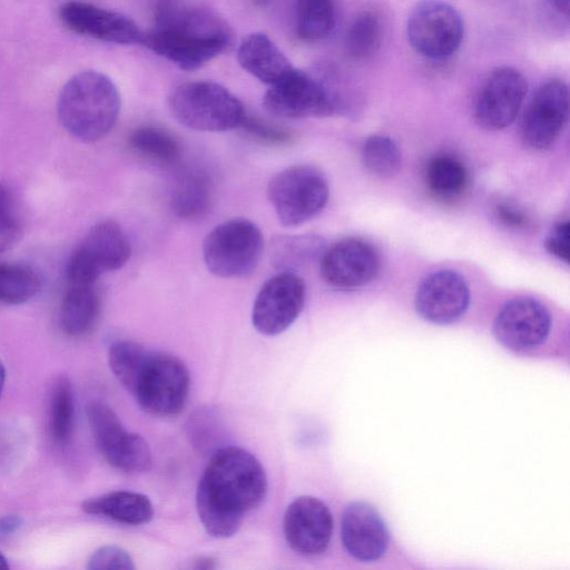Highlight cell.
<instances>
[{
    "mask_svg": "<svg viewBox=\"0 0 570 570\" xmlns=\"http://www.w3.org/2000/svg\"><path fill=\"white\" fill-rule=\"evenodd\" d=\"M239 128L250 138L265 145L283 146L292 139L291 132L284 127L247 114Z\"/></svg>",
    "mask_w": 570,
    "mask_h": 570,
    "instance_id": "obj_35",
    "label": "cell"
},
{
    "mask_svg": "<svg viewBox=\"0 0 570 570\" xmlns=\"http://www.w3.org/2000/svg\"><path fill=\"white\" fill-rule=\"evenodd\" d=\"M22 525V519L18 515H6L0 518V540L7 539L16 533Z\"/></svg>",
    "mask_w": 570,
    "mask_h": 570,
    "instance_id": "obj_39",
    "label": "cell"
},
{
    "mask_svg": "<svg viewBox=\"0 0 570 570\" xmlns=\"http://www.w3.org/2000/svg\"><path fill=\"white\" fill-rule=\"evenodd\" d=\"M87 419L99 451L111 466L127 473L150 469L153 458L148 443L139 434L128 432L112 409L104 403H91Z\"/></svg>",
    "mask_w": 570,
    "mask_h": 570,
    "instance_id": "obj_11",
    "label": "cell"
},
{
    "mask_svg": "<svg viewBox=\"0 0 570 570\" xmlns=\"http://www.w3.org/2000/svg\"><path fill=\"white\" fill-rule=\"evenodd\" d=\"M322 240L309 235H292L278 238L274 244L273 262L283 271L293 272L317 255L322 256Z\"/></svg>",
    "mask_w": 570,
    "mask_h": 570,
    "instance_id": "obj_30",
    "label": "cell"
},
{
    "mask_svg": "<svg viewBox=\"0 0 570 570\" xmlns=\"http://www.w3.org/2000/svg\"><path fill=\"white\" fill-rule=\"evenodd\" d=\"M195 569H214L215 568V560L210 557H199L195 560V566H193Z\"/></svg>",
    "mask_w": 570,
    "mask_h": 570,
    "instance_id": "obj_41",
    "label": "cell"
},
{
    "mask_svg": "<svg viewBox=\"0 0 570 570\" xmlns=\"http://www.w3.org/2000/svg\"><path fill=\"white\" fill-rule=\"evenodd\" d=\"M242 68L266 85H274L284 78L292 65L278 47L263 32L247 35L237 49Z\"/></svg>",
    "mask_w": 570,
    "mask_h": 570,
    "instance_id": "obj_21",
    "label": "cell"
},
{
    "mask_svg": "<svg viewBox=\"0 0 570 570\" xmlns=\"http://www.w3.org/2000/svg\"><path fill=\"white\" fill-rule=\"evenodd\" d=\"M550 327V313L542 303L532 297H517L500 309L493 332L503 346L529 351L546 341Z\"/></svg>",
    "mask_w": 570,
    "mask_h": 570,
    "instance_id": "obj_18",
    "label": "cell"
},
{
    "mask_svg": "<svg viewBox=\"0 0 570 570\" xmlns=\"http://www.w3.org/2000/svg\"><path fill=\"white\" fill-rule=\"evenodd\" d=\"M264 249V238L256 224L233 218L217 225L203 243V257L208 271L223 278L252 274Z\"/></svg>",
    "mask_w": 570,
    "mask_h": 570,
    "instance_id": "obj_5",
    "label": "cell"
},
{
    "mask_svg": "<svg viewBox=\"0 0 570 570\" xmlns=\"http://www.w3.org/2000/svg\"><path fill=\"white\" fill-rule=\"evenodd\" d=\"M268 199L284 226L302 225L326 206L328 184L317 168L295 165L277 173L268 184Z\"/></svg>",
    "mask_w": 570,
    "mask_h": 570,
    "instance_id": "obj_7",
    "label": "cell"
},
{
    "mask_svg": "<svg viewBox=\"0 0 570 570\" xmlns=\"http://www.w3.org/2000/svg\"><path fill=\"white\" fill-rule=\"evenodd\" d=\"M382 40L380 18L372 11H363L351 22L345 36L346 52L363 60L375 53Z\"/></svg>",
    "mask_w": 570,
    "mask_h": 570,
    "instance_id": "obj_28",
    "label": "cell"
},
{
    "mask_svg": "<svg viewBox=\"0 0 570 570\" xmlns=\"http://www.w3.org/2000/svg\"><path fill=\"white\" fill-rule=\"evenodd\" d=\"M90 570H134L130 554L117 546H104L97 549L88 560Z\"/></svg>",
    "mask_w": 570,
    "mask_h": 570,
    "instance_id": "obj_36",
    "label": "cell"
},
{
    "mask_svg": "<svg viewBox=\"0 0 570 570\" xmlns=\"http://www.w3.org/2000/svg\"><path fill=\"white\" fill-rule=\"evenodd\" d=\"M58 18L79 36L118 45L141 42L142 31L130 18L86 1L63 2L58 8Z\"/></svg>",
    "mask_w": 570,
    "mask_h": 570,
    "instance_id": "obj_15",
    "label": "cell"
},
{
    "mask_svg": "<svg viewBox=\"0 0 570 570\" xmlns=\"http://www.w3.org/2000/svg\"><path fill=\"white\" fill-rule=\"evenodd\" d=\"M271 2V0H255V3L257 6H261V7H265L266 4H268Z\"/></svg>",
    "mask_w": 570,
    "mask_h": 570,
    "instance_id": "obj_44",
    "label": "cell"
},
{
    "mask_svg": "<svg viewBox=\"0 0 570 570\" xmlns=\"http://www.w3.org/2000/svg\"><path fill=\"white\" fill-rule=\"evenodd\" d=\"M120 105L115 83L101 72L86 70L65 83L58 97L57 112L60 124L70 135L92 142L114 128Z\"/></svg>",
    "mask_w": 570,
    "mask_h": 570,
    "instance_id": "obj_3",
    "label": "cell"
},
{
    "mask_svg": "<svg viewBox=\"0 0 570 570\" xmlns=\"http://www.w3.org/2000/svg\"><path fill=\"white\" fill-rule=\"evenodd\" d=\"M131 254L130 243L114 220L94 225L67 264L68 284H96L107 273L121 268Z\"/></svg>",
    "mask_w": 570,
    "mask_h": 570,
    "instance_id": "obj_9",
    "label": "cell"
},
{
    "mask_svg": "<svg viewBox=\"0 0 570 570\" xmlns=\"http://www.w3.org/2000/svg\"><path fill=\"white\" fill-rule=\"evenodd\" d=\"M82 509L87 513L105 515L130 525L148 523L154 517L149 498L132 491H114L89 499L83 502Z\"/></svg>",
    "mask_w": 570,
    "mask_h": 570,
    "instance_id": "obj_24",
    "label": "cell"
},
{
    "mask_svg": "<svg viewBox=\"0 0 570 570\" xmlns=\"http://www.w3.org/2000/svg\"><path fill=\"white\" fill-rule=\"evenodd\" d=\"M464 24L461 14L441 0H423L409 16L406 36L422 57L443 60L453 56L462 43Z\"/></svg>",
    "mask_w": 570,
    "mask_h": 570,
    "instance_id": "obj_10",
    "label": "cell"
},
{
    "mask_svg": "<svg viewBox=\"0 0 570 570\" xmlns=\"http://www.w3.org/2000/svg\"><path fill=\"white\" fill-rule=\"evenodd\" d=\"M73 421V397L70 383L60 377L50 401V431L53 440L63 444L69 440Z\"/></svg>",
    "mask_w": 570,
    "mask_h": 570,
    "instance_id": "obj_33",
    "label": "cell"
},
{
    "mask_svg": "<svg viewBox=\"0 0 570 570\" xmlns=\"http://www.w3.org/2000/svg\"><path fill=\"white\" fill-rule=\"evenodd\" d=\"M148 353L149 350L142 345L128 340L116 341L110 345L108 352L109 366L128 392L131 391Z\"/></svg>",
    "mask_w": 570,
    "mask_h": 570,
    "instance_id": "obj_31",
    "label": "cell"
},
{
    "mask_svg": "<svg viewBox=\"0 0 570 570\" xmlns=\"http://www.w3.org/2000/svg\"><path fill=\"white\" fill-rule=\"evenodd\" d=\"M9 569V563L6 559V557L0 552V570H7Z\"/></svg>",
    "mask_w": 570,
    "mask_h": 570,
    "instance_id": "obj_43",
    "label": "cell"
},
{
    "mask_svg": "<svg viewBox=\"0 0 570 570\" xmlns=\"http://www.w3.org/2000/svg\"><path fill=\"white\" fill-rule=\"evenodd\" d=\"M264 106L272 115L289 119L331 116L344 108L326 83L295 68L269 87Z\"/></svg>",
    "mask_w": 570,
    "mask_h": 570,
    "instance_id": "obj_8",
    "label": "cell"
},
{
    "mask_svg": "<svg viewBox=\"0 0 570 570\" xmlns=\"http://www.w3.org/2000/svg\"><path fill=\"white\" fill-rule=\"evenodd\" d=\"M365 168L380 177L394 175L401 166V153L395 141L383 135L368 137L361 150Z\"/></svg>",
    "mask_w": 570,
    "mask_h": 570,
    "instance_id": "obj_32",
    "label": "cell"
},
{
    "mask_svg": "<svg viewBox=\"0 0 570 570\" xmlns=\"http://www.w3.org/2000/svg\"><path fill=\"white\" fill-rule=\"evenodd\" d=\"M341 534L345 550L361 561L377 560L389 546V532L381 515L365 502H353L345 509Z\"/></svg>",
    "mask_w": 570,
    "mask_h": 570,
    "instance_id": "obj_20",
    "label": "cell"
},
{
    "mask_svg": "<svg viewBox=\"0 0 570 570\" xmlns=\"http://www.w3.org/2000/svg\"><path fill=\"white\" fill-rule=\"evenodd\" d=\"M380 269L376 250L365 240L345 238L323 252L321 276L330 286L352 289L371 283Z\"/></svg>",
    "mask_w": 570,
    "mask_h": 570,
    "instance_id": "obj_17",
    "label": "cell"
},
{
    "mask_svg": "<svg viewBox=\"0 0 570 570\" xmlns=\"http://www.w3.org/2000/svg\"><path fill=\"white\" fill-rule=\"evenodd\" d=\"M173 116L184 126L207 132L239 128L246 110L226 88L213 81L177 86L168 99Z\"/></svg>",
    "mask_w": 570,
    "mask_h": 570,
    "instance_id": "obj_4",
    "label": "cell"
},
{
    "mask_svg": "<svg viewBox=\"0 0 570 570\" xmlns=\"http://www.w3.org/2000/svg\"><path fill=\"white\" fill-rule=\"evenodd\" d=\"M283 532L294 552L305 557L322 554L332 538V513L320 499L298 497L285 510Z\"/></svg>",
    "mask_w": 570,
    "mask_h": 570,
    "instance_id": "obj_16",
    "label": "cell"
},
{
    "mask_svg": "<svg viewBox=\"0 0 570 570\" xmlns=\"http://www.w3.org/2000/svg\"><path fill=\"white\" fill-rule=\"evenodd\" d=\"M40 289L37 273L28 265L0 262V303L18 305L31 299Z\"/></svg>",
    "mask_w": 570,
    "mask_h": 570,
    "instance_id": "obj_27",
    "label": "cell"
},
{
    "mask_svg": "<svg viewBox=\"0 0 570 570\" xmlns=\"http://www.w3.org/2000/svg\"><path fill=\"white\" fill-rule=\"evenodd\" d=\"M524 76L512 67L494 69L483 82L474 106L476 122L489 130L510 126L527 94Z\"/></svg>",
    "mask_w": 570,
    "mask_h": 570,
    "instance_id": "obj_14",
    "label": "cell"
},
{
    "mask_svg": "<svg viewBox=\"0 0 570 570\" xmlns=\"http://www.w3.org/2000/svg\"><path fill=\"white\" fill-rule=\"evenodd\" d=\"M4 380H6V371H4L2 362L0 361V395H1V392H2V389L4 385Z\"/></svg>",
    "mask_w": 570,
    "mask_h": 570,
    "instance_id": "obj_42",
    "label": "cell"
},
{
    "mask_svg": "<svg viewBox=\"0 0 570 570\" xmlns=\"http://www.w3.org/2000/svg\"><path fill=\"white\" fill-rule=\"evenodd\" d=\"M468 175L464 166L451 156L433 158L426 169L429 188L441 197L459 195L465 187Z\"/></svg>",
    "mask_w": 570,
    "mask_h": 570,
    "instance_id": "obj_29",
    "label": "cell"
},
{
    "mask_svg": "<svg viewBox=\"0 0 570 570\" xmlns=\"http://www.w3.org/2000/svg\"><path fill=\"white\" fill-rule=\"evenodd\" d=\"M22 235V220L13 194L0 183V253L11 249Z\"/></svg>",
    "mask_w": 570,
    "mask_h": 570,
    "instance_id": "obj_34",
    "label": "cell"
},
{
    "mask_svg": "<svg viewBox=\"0 0 570 570\" xmlns=\"http://www.w3.org/2000/svg\"><path fill=\"white\" fill-rule=\"evenodd\" d=\"M213 202V184L198 167L180 169L170 191V206L181 219L193 220L207 214Z\"/></svg>",
    "mask_w": 570,
    "mask_h": 570,
    "instance_id": "obj_22",
    "label": "cell"
},
{
    "mask_svg": "<svg viewBox=\"0 0 570 570\" xmlns=\"http://www.w3.org/2000/svg\"><path fill=\"white\" fill-rule=\"evenodd\" d=\"M334 26L333 0H297L296 31L302 40H321L332 32Z\"/></svg>",
    "mask_w": 570,
    "mask_h": 570,
    "instance_id": "obj_26",
    "label": "cell"
},
{
    "mask_svg": "<svg viewBox=\"0 0 570 570\" xmlns=\"http://www.w3.org/2000/svg\"><path fill=\"white\" fill-rule=\"evenodd\" d=\"M549 4L553 10L563 16L566 19L569 17V0H548Z\"/></svg>",
    "mask_w": 570,
    "mask_h": 570,
    "instance_id": "obj_40",
    "label": "cell"
},
{
    "mask_svg": "<svg viewBox=\"0 0 570 570\" xmlns=\"http://www.w3.org/2000/svg\"><path fill=\"white\" fill-rule=\"evenodd\" d=\"M304 281L294 272L282 271L258 291L252 309L255 330L266 336L286 331L299 316L305 304Z\"/></svg>",
    "mask_w": 570,
    "mask_h": 570,
    "instance_id": "obj_12",
    "label": "cell"
},
{
    "mask_svg": "<svg viewBox=\"0 0 570 570\" xmlns=\"http://www.w3.org/2000/svg\"><path fill=\"white\" fill-rule=\"evenodd\" d=\"M267 492L261 462L247 450L224 445L215 450L199 480L196 507L206 532L218 539L234 535L244 514L257 508Z\"/></svg>",
    "mask_w": 570,
    "mask_h": 570,
    "instance_id": "obj_1",
    "label": "cell"
},
{
    "mask_svg": "<svg viewBox=\"0 0 570 570\" xmlns=\"http://www.w3.org/2000/svg\"><path fill=\"white\" fill-rule=\"evenodd\" d=\"M128 147L140 158L165 167L177 165L181 156L178 139L168 130L151 125L134 129L128 137Z\"/></svg>",
    "mask_w": 570,
    "mask_h": 570,
    "instance_id": "obj_25",
    "label": "cell"
},
{
    "mask_svg": "<svg viewBox=\"0 0 570 570\" xmlns=\"http://www.w3.org/2000/svg\"><path fill=\"white\" fill-rule=\"evenodd\" d=\"M569 118V90L564 81L550 79L533 94L521 121V138L534 150L551 147Z\"/></svg>",
    "mask_w": 570,
    "mask_h": 570,
    "instance_id": "obj_13",
    "label": "cell"
},
{
    "mask_svg": "<svg viewBox=\"0 0 570 570\" xmlns=\"http://www.w3.org/2000/svg\"><path fill=\"white\" fill-rule=\"evenodd\" d=\"M100 314L96 284H68L60 307V325L65 333L79 337L88 334Z\"/></svg>",
    "mask_w": 570,
    "mask_h": 570,
    "instance_id": "obj_23",
    "label": "cell"
},
{
    "mask_svg": "<svg viewBox=\"0 0 570 570\" xmlns=\"http://www.w3.org/2000/svg\"><path fill=\"white\" fill-rule=\"evenodd\" d=\"M495 218L505 227L523 228L529 224L528 215L513 203L501 202L494 207Z\"/></svg>",
    "mask_w": 570,
    "mask_h": 570,
    "instance_id": "obj_38",
    "label": "cell"
},
{
    "mask_svg": "<svg viewBox=\"0 0 570 570\" xmlns=\"http://www.w3.org/2000/svg\"><path fill=\"white\" fill-rule=\"evenodd\" d=\"M226 22L210 11L164 1L141 42L184 70H195L225 51L230 43Z\"/></svg>",
    "mask_w": 570,
    "mask_h": 570,
    "instance_id": "obj_2",
    "label": "cell"
},
{
    "mask_svg": "<svg viewBox=\"0 0 570 570\" xmlns=\"http://www.w3.org/2000/svg\"><path fill=\"white\" fill-rule=\"evenodd\" d=\"M189 389V372L178 357L149 351L129 393L147 413L170 417L185 407Z\"/></svg>",
    "mask_w": 570,
    "mask_h": 570,
    "instance_id": "obj_6",
    "label": "cell"
},
{
    "mask_svg": "<svg viewBox=\"0 0 570 570\" xmlns=\"http://www.w3.org/2000/svg\"><path fill=\"white\" fill-rule=\"evenodd\" d=\"M469 304V286L463 276L452 269L431 273L421 282L415 294L417 314L438 325L461 318Z\"/></svg>",
    "mask_w": 570,
    "mask_h": 570,
    "instance_id": "obj_19",
    "label": "cell"
},
{
    "mask_svg": "<svg viewBox=\"0 0 570 570\" xmlns=\"http://www.w3.org/2000/svg\"><path fill=\"white\" fill-rule=\"evenodd\" d=\"M570 224L568 220L556 224L546 238L547 250L559 261L569 263Z\"/></svg>",
    "mask_w": 570,
    "mask_h": 570,
    "instance_id": "obj_37",
    "label": "cell"
}]
</instances>
